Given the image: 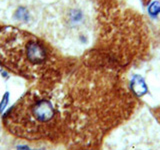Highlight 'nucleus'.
<instances>
[{
	"mask_svg": "<svg viewBox=\"0 0 160 150\" xmlns=\"http://www.w3.org/2000/svg\"><path fill=\"white\" fill-rule=\"evenodd\" d=\"M94 28V11L89 0H59L42 14L41 29L60 48L76 50L87 47Z\"/></svg>",
	"mask_w": 160,
	"mask_h": 150,
	"instance_id": "1",
	"label": "nucleus"
},
{
	"mask_svg": "<svg viewBox=\"0 0 160 150\" xmlns=\"http://www.w3.org/2000/svg\"><path fill=\"white\" fill-rule=\"evenodd\" d=\"M58 110L42 90L26 92L3 118L4 129L27 140H47L58 122Z\"/></svg>",
	"mask_w": 160,
	"mask_h": 150,
	"instance_id": "2",
	"label": "nucleus"
},
{
	"mask_svg": "<svg viewBox=\"0 0 160 150\" xmlns=\"http://www.w3.org/2000/svg\"><path fill=\"white\" fill-rule=\"evenodd\" d=\"M47 63V52L34 34L15 26L0 27V64L27 79H36Z\"/></svg>",
	"mask_w": 160,
	"mask_h": 150,
	"instance_id": "3",
	"label": "nucleus"
},
{
	"mask_svg": "<svg viewBox=\"0 0 160 150\" xmlns=\"http://www.w3.org/2000/svg\"><path fill=\"white\" fill-rule=\"evenodd\" d=\"M0 150H63L48 140H27L3 132L0 135Z\"/></svg>",
	"mask_w": 160,
	"mask_h": 150,
	"instance_id": "4",
	"label": "nucleus"
},
{
	"mask_svg": "<svg viewBox=\"0 0 160 150\" xmlns=\"http://www.w3.org/2000/svg\"><path fill=\"white\" fill-rule=\"evenodd\" d=\"M9 20L17 26H31L42 14L32 0H23L10 5Z\"/></svg>",
	"mask_w": 160,
	"mask_h": 150,
	"instance_id": "5",
	"label": "nucleus"
},
{
	"mask_svg": "<svg viewBox=\"0 0 160 150\" xmlns=\"http://www.w3.org/2000/svg\"><path fill=\"white\" fill-rule=\"evenodd\" d=\"M133 89L135 92L139 94H141L142 91L146 90V85H145L144 81L139 76H136L133 80Z\"/></svg>",
	"mask_w": 160,
	"mask_h": 150,
	"instance_id": "6",
	"label": "nucleus"
},
{
	"mask_svg": "<svg viewBox=\"0 0 160 150\" xmlns=\"http://www.w3.org/2000/svg\"><path fill=\"white\" fill-rule=\"evenodd\" d=\"M148 13L151 15L152 17L157 16L160 13V3L158 1H153L148 6Z\"/></svg>",
	"mask_w": 160,
	"mask_h": 150,
	"instance_id": "7",
	"label": "nucleus"
}]
</instances>
